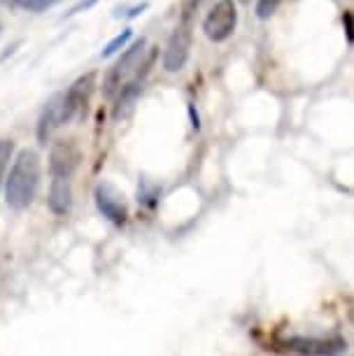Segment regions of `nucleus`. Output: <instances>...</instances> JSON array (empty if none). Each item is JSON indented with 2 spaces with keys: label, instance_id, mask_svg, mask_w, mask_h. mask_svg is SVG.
<instances>
[{
  "label": "nucleus",
  "instance_id": "4",
  "mask_svg": "<svg viewBox=\"0 0 354 356\" xmlns=\"http://www.w3.org/2000/svg\"><path fill=\"white\" fill-rule=\"evenodd\" d=\"M238 24V10L233 0H219L215 3V8L208 12L203 22V33L208 35L212 42H224L233 35Z\"/></svg>",
  "mask_w": 354,
  "mask_h": 356
},
{
  "label": "nucleus",
  "instance_id": "11",
  "mask_svg": "<svg viewBox=\"0 0 354 356\" xmlns=\"http://www.w3.org/2000/svg\"><path fill=\"white\" fill-rule=\"evenodd\" d=\"M0 3L10 5V8L29 10V12H42L47 8H54L58 0H0Z\"/></svg>",
  "mask_w": 354,
  "mask_h": 356
},
{
  "label": "nucleus",
  "instance_id": "9",
  "mask_svg": "<svg viewBox=\"0 0 354 356\" xmlns=\"http://www.w3.org/2000/svg\"><path fill=\"white\" fill-rule=\"evenodd\" d=\"M61 124H63V93H56V96L49 98V103L45 105L42 114H40V122H38V140L40 143L47 145L49 136Z\"/></svg>",
  "mask_w": 354,
  "mask_h": 356
},
{
  "label": "nucleus",
  "instance_id": "15",
  "mask_svg": "<svg viewBox=\"0 0 354 356\" xmlns=\"http://www.w3.org/2000/svg\"><path fill=\"white\" fill-rule=\"evenodd\" d=\"M159 196V189L156 186H152L150 182H147V179H143V182H140V186H138V200L140 203H147V205H152L154 203V198Z\"/></svg>",
  "mask_w": 354,
  "mask_h": 356
},
{
  "label": "nucleus",
  "instance_id": "14",
  "mask_svg": "<svg viewBox=\"0 0 354 356\" xmlns=\"http://www.w3.org/2000/svg\"><path fill=\"white\" fill-rule=\"evenodd\" d=\"M280 3H282V0H257V17L262 19V22L271 19L277 12Z\"/></svg>",
  "mask_w": 354,
  "mask_h": 356
},
{
  "label": "nucleus",
  "instance_id": "13",
  "mask_svg": "<svg viewBox=\"0 0 354 356\" xmlns=\"http://www.w3.org/2000/svg\"><path fill=\"white\" fill-rule=\"evenodd\" d=\"M12 154H15V140L3 138V140H0V186H3L5 170H8V165L12 161Z\"/></svg>",
  "mask_w": 354,
  "mask_h": 356
},
{
  "label": "nucleus",
  "instance_id": "20",
  "mask_svg": "<svg viewBox=\"0 0 354 356\" xmlns=\"http://www.w3.org/2000/svg\"><path fill=\"white\" fill-rule=\"evenodd\" d=\"M240 3H245V5H247V3H252V0H240Z\"/></svg>",
  "mask_w": 354,
  "mask_h": 356
},
{
  "label": "nucleus",
  "instance_id": "1",
  "mask_svg": "<svg viewBox=\"0 0 354 356\" xmlns=\"http://www.w3.org/2000/svg\"><path fill=\"white\" fill-rule=\"evenodd\" d=\"M40 172H42V165H40L38 152H19V156L12 163L8 182H5V200L12 210H26L33 203L40 186Z\"/></svg>",
  "mask_w": 354,
  "mask_h": 356
},
{
  "label": "nucleus",
  "instance_id": "2",
  "mask_svg": "<svg viewBox=\"0 0 354 356\" xmlns=\"http://www.w3.org/2000/svg\"><path fill=\"white\" fill-rule=\"evenodd\" d=\"M200 0H184L182 3V15L179 22L168 38L163 51V70L166 72H179L189 61L191 51V38H193V15H196Z\"/></svg>",
  "mask_w": 354,
  "mask_h": 356
},
{
  "label": "nucleus",
  "instance_id": "12",
  "mask_svg": "<svg viewBox=\"0 0 354 356\" xmlns=\"http://www.w3.org/2000/svg\"><path fill=\"white\" fill-rule=\"evenodd\" d=\"M133 38V31L131 29H124L122 33H119L117 38H112L108 44H105V49H103V54L100 56L103 58H110V56H115L117 51H122L126 44H129V40Z\"/></svg>",
  "mask_w": 354,
  "mask_h": 356
},
{
  "label": "nucleus",
  "instance_id": "19",
  "mask_svg": "<svg viewBox=\"0 0 354 356\" xmlns=\"http://www.w3.org/2000/svg\"><path fill=\"white\" fill-rule=\"evenodd\" d=\"M189 114H191V122H193L191 126L198 131V129H200V124H198V114H196V110H193V105H189Z\"/></svg>",
  "mask_w": 354,
  "mask_h": 356
},
{
  "label": "nucleus",
  "instance_id": "8",
  "mask_svg": "<svg viewBox=\"0 0 354 356\" xmlns=\"http://www.w3.org/2000/svg\"><path fill=\"white\" fill-rule=\"evenodd\" d=\"M96 205L98 210L103 212V217H108L110 221H115V224H124L126 221V205L122 196L115 191V186L110 184H98L96 189Z\"/></svg>",
  "mask_w": 354,
  "mask_h": 356
},
{
  "label": "nucleus",
  "instance_id": "10",
  "mask_svg": "<svg viewBox=\"0 0 354 356\" xmlns=\"http://www.w3.org/2000/svg\"><path fill=\"white\" fill-rule=\"evenodd\" d=\"M49 210L54 214H68L72 207V189H70V179L54 177V182L49 186Z\"/></svg>",
  "mask_w": 354,
  "mask_h": 356
},
{
  "label": "nucleus",
  "instance_id": "16",
  "mask_svg": "<svg viewBox=\"0 0 354 356\" xmlns=\"http://www.w3.org/2000/svg\"><path fill=\"white\" fill-rule=\"evenodd\" d=\"M343 29L347 33V40H350V42H354V12L352 10H345V15H343Z\"/></svg>",
  "mask_w": 354,
  "mask_h": 356
},
{
  "label": "nucleus",
  "instance_id": "5",
  "mask_svg": "<svg viewBox=\"0 0 354 356\" xmlns=\"http://www.w3.org/2000/svg\"><path fill=\"white\" fill-rule=\"evenodd\" d=\"M93 89H96V72H86L72 82L70 89L63 93V124L82 117L89 107Z\"/></svg>",
  "mask_w": 354,
  "mask_h": 356
},
{
  "label": "nucleus",
  "instance_id": "17",
  "mask_svg": "<svg viewBox=\"0 0 354 356\" xmlns=\"http://www.w3.org/2000/svg\"><path fill=\"white\" fill-rule=\"evenodd\" d=\"M96 3H98V0H79V3L75 5V8H70V10H68V15H65V17H72V15H79V12L91 10Z\"/></svg>",
  "mask_w": 354,
  "mask_h": 356
},
{
  "label": "nucleus",
  "instance_id": "18",
  "mask_svg": "<svg viewBox=\"0 0 354 356\" xmlns=\"http://www.w3.org/2000/svg\"><path fill=\"white\" fill-rule=\"evenodd\" d=\"M150 8V3H140L136 5V8H131L129 12H122V15H117V17H126V19H136L138 15H143V12Z\"/></svg>",
  "mask_w": 354,
  "mask_h": 356
},
{
  "label": "nucleus",
  "instance_id": "6",
  "mask_svg": "<svg viewBox=\"0 0 354 356\" xmlns=\"http://www.w3.org/2000/svg\"><path fill=\"white\" fill-rule=\"evenodd\" d=\"M79 161H82V152L75 140H58L49 152V172L54 177L68 179L79 168Z\"/></svg>",
  "mask_w": 354,
  "mask_h": 356
},
{
  "label": "nucleus",
  "instance_id": "7",
  "mask_svg": "<svg viewBox=\"0 0 354 356\" xmlns=\"http://www.w3.org/2000/svg\"><path fill=\"white\" fill-rule=\"evenodd\" d=\"M284 347L308 356H338L347 349L340 338H289L284 340Z\"/></svg>",
  "mask_w": 354,
  "mask_h": 356
},
{
  "label": "nucleus",
  "instance_id": "3",
  "mask_svg": "<svg viewBox=\"0 0 354 356\" xmlns=\"http://www.w3.org/2000/svg\"><path fill=\"white\" fill-rule=\"evenodd\" d=\"M145 47H147L145 38H140L131 47H126L122 58L112 65V68L108 70V75H105V79H103V96L105 98H115L117 93L122 91V86L140 70V65H143V61H145V51H147Z\"/></svg>",
  "mask_w": 354,
  "mask_h": 356
}]
</instances>
